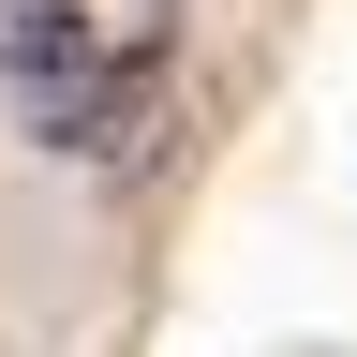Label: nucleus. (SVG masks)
Returning <instances> with one entry per match:
<instances>
[{
	"instance_id": "nucleus-1",
	"label": "nucleus",
	"mask_w": 357,
	"mask_h": 357,
	"mask_svg": "<svg viewBox=\"0 0 357 357\" xmlns=\"http://www.w3.org/2000/svg\"><path fill=\"white\" fill-rule=\"evenodd\" d=\"M0 89H15V134L30 149H75V164H119L134 134H149V60H105V45H75L60 15H0Z\"/></svg>"
},
{
	"instance_id": "nucleus-2",
	"label": "nucleus",
	"mask_w": 357,
	"mask_h": 357,
	"mask_svg": "<svg viewBox=\"0 0 357 357\" xmlns=\"http://www.w3.org/2000/svg\"><path fill=\"white\" fill-rule=\"evenodd\" d=\"M30 15H60L75 45H105V60H178V0H30Z\"/></svg>"
}]
</instances>
